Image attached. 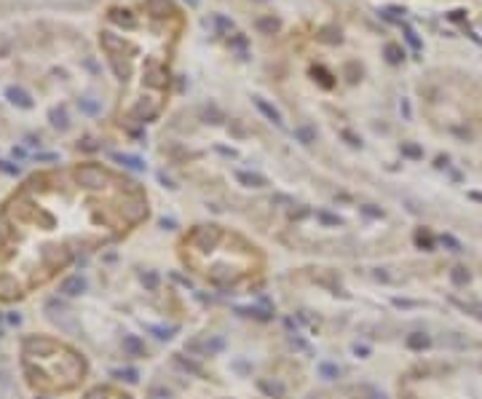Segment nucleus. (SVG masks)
<instances>
[{
    "instance_id": "4",
    "label": "nucleus",
    "mask_w": 482,
    "mask_h": 399,
    "mask_svg": "<svg viewBox=\"0 0 482 399\" xmlns=\"http://www.w3.org/2000/svg\"><path fill=\"white\" fill-rule=\"evenodd\" d=\"M450 281H453L455 287H463L466 281H469V271H466L463 265H455V268L450 271Z\"/></svg>"
},
{
    "instance_id": "11",
    "label": "nucleus",
    "mask_w": 482,
    "mask_h": 399,
    "mask_svg": "<svg viewBox=\"0 0 482 399\" xmlns=\"http://www.w3.org/2000/svg\"><path fill=\"white\" fill-rule=\"evenodd\" d=\"M260 386L266 388V391H271V394H276V396H282V394H284V388H282V386H271V383H266V380H263Z\"/></svg>"
},
{
    "instance_id": "5",
    "label": "nucleus",
    "mask_w": 482,
    "mask_h": 399,
    "mask_svg": "<svg viewBox=\"0 0 482 399\" xmlns=\"http://www.w3.org/2000/svg\"><path fill=\"white\" fill-rule=\"evenodd\" d=\"M319 372H322V375H324V378H327V380L338 378V367H335V364H327V362H324L322 367H319Z\"/></svg>"
},
{
    "instance_id": "13",
    "label": "nucleus",
    "mask_w": 482,
    "mask_h": 399,
    "mask_svg": "<svg viewBox=\"0 0 482 399\" xmlns=\"http://www.w3.org/2000/svg\"><path fill=\"white\" fill-rule=\"evenodd\" d=\"M150 399H169V394H166L164 388H153V391H150Z\"/></svg>"
},
{
    "instance_id": "6",
    "label": "nucleus",
    "mask_w": 482,
    "mask_h": 399,
    "mask_svg": "<svg viewBox=\"0 0 482 399\" xmlns=\"http://www.w3.org/2000/svg\"><path fill=\"white\" fill-rule=\"evenodd\" d=\"M9 97H11V102H19V105H25V107H30V99L25 97L22 91H17V89H9Z\"/></svg>"
},
{
    "instance_id": "12",
    "label": "nucleus",
    "mask_w": 482,
    "mask_h": 399,
    "mask_svg": "<svg viewBox=\"0 0 482 399\" xmlns=\"http://www.w3.org/2000/svg\"><path fill=\"white\" fill-rule=\"evenodd\" d=\"M118 375H121V378H126L129 383H137V380H139V378H137V372H134V370H123V372H118Z\"/></svg>"
},
{
    "instance_id": "7",
    "label": "nucleus",
    "mask_w": 482,
    "mask_h": 399,
    "mask_svg": "<svg viewBox=\"0 0 482 399\" xmlns=\"http://www.w3.org/2000/svg\"><path fill=\"white\" fill-rule=\"evenodd\" d=\"M142 284H145L147 289H155V287H158V276H155L153 271H147L145 276H142Z\"/></svg>"
},
{
    "instance_id": "10",
    "label": "nucleus",
    "mask_w": 482,
    "mask_h": 399,
    "mask_svg": "<svg viewBox=\"0 0 482 399\" xmlns=\"http://www.w3.org/2000/svg\"><path fill=\"white\" fill-rule=\"evenodd\" d=\"M442 244H445V247H450V249H453V252H458V249H461V244H458V241H455L453 236H442Z\"/></svg>"
},
{
    "instance_id": "8",
    "label": "nucleus",
    "mask_w": 482,
    "mask_h": 399,
    "mask_svg": "<svg viewBox=\"0 0 482 399\" xmlns=\"http://www.w3.org/2000/svg\"><path fill=\"white\" fill-rule=\"evenodd\" d=\"M222 338H212V340H206V351L209 354H217V351H222Z\"/></svg>"
},
{
    "instance_id": "1",
    "label": "nucleus",
    "mask_w": 482,
    "mask_h": 399,
    "mask_svg": "<svg viewBox=\"0 0 482 399\" xmlns=\"http://www.w3.org/2000/svg\"><path fill=\"white\" fill-rule=\"evenodd\" d=\"M83 289H86V281H83L81 276H73V279L62 281V292L65 295H81Z\"/></svg>"
},
{
    "instance_id": "2",
    "label": "nucleus",
    "mask_w": 482,
    "mask_h": 399,
    "mask_svg": "<svg viewBox=\"0 0 482 399\" xmlns=\"http://www.w3.org/2000/svg\"><path fill=\"white\" fill-rule=\"evenodd\" d=\"M123 348H126L131 356H142L145 354V346H142V340H139L137 335H123Z\"/></svg>"
},
{
    "instance_id": "9",
    "label": "nucleus",
    "mask_w": 482,
    "mask_h": 399,
    "mask_svg": "<svg viewBox=\"0 0 482 399\" xmlns=\"http://www.w3.org/2000/svg\"><path fill=\"white\" fill-rule=\"evenodd\" d=\"M415 241H418V244H421V247H426V249H431V247H434V241H431V236H429V233H418V236H415Z\"/></svg>"
},
{
    "instance_id": "14",
    "label": "nucleus",
    "mask_w": 482,
    "mask_h": 399,
    "mask_svg": "<svg viewBox=\"0 0 482 399\" xmlns=\"http://www.w3.org/2000/svg\"><path fill=\"white\" fill-rule=\"evenodd\" d=\"M354 351H356V354H362V356H367V354H370V348H367V346H356Z\"/></svg>"
},
{
    "instance_id": "3",
    "label": "nucleus",
    "mask_w": 482,
    "mask_h": 399,
    "mask_svg": "<svg viewBox=\"0 0 482 399\" xmlns=\"http://www.w3.org/2000/svg\"><path fill=\"white\" fill-rule=\"evenodd\" d=\"M429 343H431V338L426 332H413L407 338V348H413V351H421V348H429Z\"/></svg>"
}]
</instances>
